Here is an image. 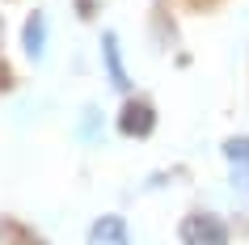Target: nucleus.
<instances>
[{
	"instance_id": "nucleus-5",
	"label": "nucleus",
	"mask_w": 249,
	"mask_h": 245,
	"mask_svg": "<svg viewBox=\"0 0 249 245\" xmlns=\"http://www.w3.org/2000/svg\"><path fill=\"white\" fill-rule=\"evenodd\" d=\"M89 241L93 245H131V237H127V220H123V216H102L89 228Z\"/></svg>"
},
{
	"instance_id": "nucleus-4",
	"label": "nucleus",
	"mask_w": 249,
	"mask_h": 245,
	"mask_svg": "<svg viewBox=\"0 0 249 245\" xmlns=\"http://www.w3.org/2000/svg\"><path fill=\"white\" fill-rule=\"evenodd\" d=\"M102 59H106V76L114 89H131V76H127V64H123V51H118V34H102Z\"/></svg>"
},
{
	"instance_id": "nucleus-3",
	"label": "nucleus",
	"mask_w": 249,
	"mask_h": 245,
	"mask_svg": "<svg viewBox=\"0 0 249 245\" xmlns=\"http://www.w3.org/2000/svg\"><path fill=\"white\" fill-rule=\"evenodd\" d=\"M224 156L232 165V190L249 194V135H232L224 144Z\"/></svg>"
},
{
	"instance_id": "nucleus-2",
	"label": "nucleus",
	"mask_w": 249,
	"mask_h": 245,
	"mask_svg": "<svg viewBox=\"0 0 249 245\" xmlns=\"http://www.w3.org/2000/svg\"><path fill=\"white\" fill-rule=\"evenodd\" d=\"M152 127H157V110H152L148 102H127L123 110H118V131H123V135L140 140V135H148Z\"/></svg>"
},
{
	"instance_id": "nucleus-7",
	"label": "nucleus",
	"mask_w": 249,
	"mask_h": 245,
	"mask_svg": "<svg viewBox=\"0 0 249 245\" xmlns=\"http://www.w3.org/2000/svg\"><path fill=\"white\" fill-rule=\"evenodd\" d=\"M0 245H17V232L9 224H0Z\"/></svg>"
},
{
	"instance_id": "nucleus-6",
	"label": "nucleus",
	"mask_w": 249,
	"mask_h": 245,
	"mask_svg": "<svg viewBox=\"0 0 249 245\" xmlns=\"http://www.w3.org/2000/svg\"><path fill=\"white\" fill-rule=\"evenodd\" d=\"M42 38H47V21H42V13H30L26 30H21V47L30 59H42Z\"/></svg>"
},
{
	"instance_id": "nucleus-8",
	"label": "nucleus",
	"mask_w": 249,
	"mask_h": 245,
	"mask_svg": "<svg viewBox=\"0 0 249 245\" xmlns=\"http://www.w3.org/2000/svg\"><path fill=\"white\" fill-rule=\"evenodd\" d=\"M93 9H97L93 0H76V13H80V17H93Z\"/></svg>"
},
{
	"instance_id": "nucleus-1",
	"label": "nucleus",
	"mask_w": 249,
	"mask_h": 245,
	"mask_svg": "<svg viewBox=\"0 0 249 245\" xmlns=\"http://www.w3.org/2000/svg\"><path fill=\"white\" fill-rule=\"evenodd\" d=\"M178 237L186 245H224L228 241V228H224L220 216H211V211H195V216H186L178 224Z\"/></svg>"
}]
</instances>
